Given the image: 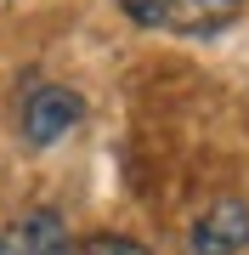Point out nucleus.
<instances>
[{
  "label": "nucleus",
  "mask_w": 249,
  "mask_h": 255,
  "mask_svg": "<svg viewBox=\"0 0 249 255\" xmlns=\"http://www.w3.org/2000/svg\"><path fill=\"white\" fill-rule=\"evenodd\" d=\"M11 244H17V255H80L74 238H68V221L57 210H28L11 227Z\"/></svg>",
  "instance_id": "obj_3"
},
{
  "label": "nucleus",
  "mask_w": 249,
  "mask_h": 255,
  "mask_svg": "<svg viewBox=\"0 0 249 255\" xmlns=\"http://www.w3.org/2000/svg\"><path fill=\"white\" fill-rule=\"evenodd\" d=\"M249 244V204L244 199H215L193 221V255H238Z\"/></svg>",
  "instance_id": "obj_2"
},
{
  "label": "nucleus",
  "mask_w": 249,
  "mask_h": 255,
  "mask_svg": "<svg viewBox=\"0 0 249 255\" xmlns=\"http://www.w3.org/2000/svg\"><path fill=\"white\" fill-rule=\"evenodd\" d=\"M119 11L130 23H142V28H159V17H165V0H119Z\"/></svg>",
  "instance_id": "obj_6"
},
{
  "label": "nucleus",
  "mask_w": 249,
  "mask_h": 255,
  "mask_svg": "<svg viewBox=\"0 0 249 255\" xmlns=\"http://www.w3.org/2000/svg\"><path fill=\"white\" fill-rule=\"evenodd\" d=\"M0 255H17V244H11V233H0Z\"/></svg>",
  "instance_id": "obj_7"
},
{
  "label": "nucleus",
  "mask_w": 249,
  "mask_h": 255,
  "mask_svg": "<svg viewBox=\"0 0 249 255\" xmlns=\"http://www.w3.org/2000/svg\"><path fill=\"white\" fill-rule=\"evenodd\" d=\"M232 17H238V0H165L159 28H175V34H221Z\"/></svg>",
  "instance_id": "obj_4"
},
{
  "label": "nucleus",
  "mask_w": 249,
  "mask_h": 255,
  "mask_svg": "<svg viewBox=\"0 0 249 255\" xmlns=\"http://www.w3.org/2000/svg\"><path fill=\"white\" fill-rule=\"evenodd\" d=\"M85 119V102L80 91H68V85H34L23 102V142L28 147H51L57 136H68Z\"/></svg>",
  "instance_id": "obj_1"
},
{
  "label": "nucleus",
  "mask_w": 249,
  "mask_h": 255,
  "mask_svg": "<svg viewBox=\"0 0 249 255\" xmlns=\"http://www.w3.org/2000/svg\"><path fill=\"white\" fill-rule=\"evenodd\" d=\"M80 255H153V250L136 244V238H119V233H96L80 244Z\"/></svg>",
  "instance_id": "obj_5"
}]
</instances>
